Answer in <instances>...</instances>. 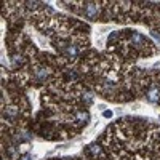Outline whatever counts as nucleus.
Here are the masks:
<instances>
[{
  "mask_svg": "<svg viewBox=\"0 0 160 160\" xmlns=\"http://www.w3.org/2000/svg\"><path fill=\"white\" fill-rule=\"evenodd\" d=\"M99 13H101L99 3L90 2V3H83V7H82V15L90 21H96L99 18Z\"/></svg>",
  "mask_w": 160,
  "mask_h": 160,
  "instance_id": "1",
  "label": "nucleus"
},
{
  "mask_svg": "<svg viewBox=\"0 0 160 160\" xmlns=\"http://www.w3.org/2000/svg\"><path fill=\"white\" fill-rule=\"evenodd\" d=\"M146 99L149 102H158L160 101V85L151 83V87L146 90Z\"/></svg>",
  "mask_w": 160,
  "mask_h": 160,
  "instance_id": "2",
  "label": "nucleus"
},
{
  "mask_svg": "<svg viewBox=\"0 0 160 160\" xmlns=\"http://www.w3.org/2000/svg\"><path fill=\"white\" fill-rule=\"evenodd\" d=\"M48 77H50V69L45 66H37L34 69V78L37 83H43Z\"/></svg>",
  "mask_w": 160,
  "mask_h": 160,
  "instance_id": "3",
  "label": "nucleus"
},
{
  "mask_svg": "<svg viewBox=\"0 0 160 160\" xmlns=\"http://www.w3.org/2000/svg\"><path fill=\"white\" fill-rule=\"evenodd\" d=\"M88 120H90V115H88L87 111H75L72 114V123L74 125H78V127L87 125Z\"/></svg>",
  "mask_w": 160,
  "mask_h": 160,
  "instance_id": "4",
  "label": "nucleus"
},
{
  "mask_svg": "<svg viewBox=\"0 0 160 160\" xmlns=\"http://www.w3.org/2000/svg\"><path fill=\"white\" fill-rule=\"evenodd\" d=\"M88 152L91 154V157H98L101 154V148L98 144H91V146H88Z\"/></svg>",
  "mask_w": 160,
  "mask_h": 160,
  "instance_id": "5",
  "label": "nucleus"
},
{
  "mask_svg": "<svg viewBox=\"0 0 160 160\" xmlns=\"http://www.w3.org/2000/svg\"><path fill=\"white\" fill-rule=\"evenodd\" d=\"M21 160H31V155H29V154H28V155H22Z\"/></svg>",
  "mask_w": 160,
  "mask_h": 160,
  "instance_id": "6",
  "label": "nucleus"
},
{
  "mask_svg": "<svg viewBox=\"0 0 160 160\" xmlns=\"http://www.w3.org/2000/svg\"><path fill=\"white\" fill-rule=\"evenodd\" d=\"M111 115H112L111 111H106V112H104V117H111Z\"/></svg>",
  "mask_w": 160,
  "mask_h": 160,
  "instance_id": "7",
  "label": "nucleus"
}]
</instances>
